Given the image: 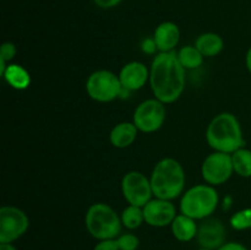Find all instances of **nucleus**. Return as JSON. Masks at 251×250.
<instances>
[{
	"label": "nucleus",
	"mask_w": 251,
	"mask_h": 250,
	"mask_svg": "<svg viewBox=\"0 0 251 250\" xmlns=\"http://www.w3.org/2000/svg\"><path fill=\"white\" fill-rule=\"evenodd\" d=\"M178 60L185 70H194L202 65L205 56L195 46H185L176 51Z\"/></svg>",
	"instance_id": "6ab92c4d"
},
{
	"label": "nucleus",
	"mask_w": 251,
	"mask_h": 250,
	"mask_svg": "<svg viewBox=\"0 0 251 250\" xmlns=\"http://www.w3.org/2000/svg\"><path fill=\"white\" fill-rule=\"evenodd\" d=\"M141 48H142V50L147 54L154 53V51L157 50V44H156V42H154L153 37H152V38L145 39L141 44Z\"/></svg>",
	"instance_id": "bb28decb"
},
{
	"label": "nucleus",
	"mask_w": 251,
	"mask_h": 250,
	"mask_svg": "<svg viewBox=\"0 0 251 250\" xmlns=\"http://www.w3.org/2000/svg\"><path fill=\"white\" fill-rule=\"evenodd\" d=\"M171 228L176 240L186 243L196 238L199 225H196V220L184 215V213H179L172 222Z\"/></svg>",
	"instance_id": "dca6fc26"
},
{
	"label": "nucleus",
	"mask_w": 251,
	"mask_h": 250,
	"mask_svg": "<svg viewBox=\"0 0 251 250\" xmlns=\"http://www.w3.org/2000/svg\"><path fill=\"white\" fill-rule=\"evenodd\" d=\"M230 227L235 230L251 229V207L237 211L230 217Z\"/></svg>",
	"instance_id": "4be33fe9"
},
{
	"label": "nucleus",
	"mask_w": 251,
	"mask_h": 250,
	"mask_svg": "<svg viewBox=\"0 0 251 250\" xmlns=\"http://www.w3.org/2000/svg\"><path fill=\"white\" fill-rule=\"evenodd\" d=\"M142 208L145 222L151 227L163 228L171 225L176 217V208L171 200L152 199Z\"/></svg>",
	"instance_id": "9b49d317"
},
{
	"label": "nucleus",
	"mask_w": 251,
	"mask_h": 250,
	"mask_svg": "<svg viewBox=\"0 0 251 250\" xmlns=\"http://www.w3.org/2000/svg\"><path fill=\"white\" fill-rule=\"evenodd\" d=\"M217 250H249V249H248L245 245H243L242 243L228 242V243H225V244Z\"/></svg>",
	"instance_id": "cd10ccee"
},
{
	"label": "nucleus",
	"mask_w": 251,
	"mask_h": 250,
	"mask_svg": "<svg viewBox=\"0 0 251 250\" xmlns=\"http://www.w3.org/2000/svg\"><path fill=\"white\" fill-rule=\"evenodd\" d=\"M150 180L156 198L172 201L183 194L186 176L183 166L176 159L163 158L154 166Z\"/></svg>",
	"instance_id": "7ed1b4c3"
},
{
	"label": "nucleus",
	"mask_w": 251,
	"mask_h": 250,
	"mask_svg": "<svg viewBox=\"0 0 251 250\" xmlns=\"http://www.w3.org/2000/svg\"><path fill=\"white\" fill-rule=\"evenodd\" d=\"M206 141L215 151L229 154L244 147L245 140L238 118L228 112L216 115L206 129Z\"/></svg>",
	"instance_id": "f03ea898"
},
{
	"label": "nucleus",
	"mask_w": 251,
	"mask_h": 250,
	"mask_svg": "<svg viewBox=\"0 0 251 250\" xmlns=\"http://www.w3.org/2000/svg\"><path fill=\"white\" fill-rule=\"evenodd\" d=\"M122 193L129 205L144 207L152 200L153 191L150 178L137 171L127 172L122 180Z\"/></svg>",
	"instance_id": "6e6552de"
},
{
	"label": "nucleus",
	"mask_w": 251,
	"mask_h": 250,
	"mask_svg": "<svg viewBox=\"0 0 251 250\" xmlns=\"http://www.w3.org/2000/svg\"><path fill=\"white\" fill-rule=\"evenodd\" d=\"M2 77L15 90H26L31 85L29 73L26 69L22 68L21 65H17V64H9Z\"/></svg>",
	"instance_id": "a211bd4d"
},
{
	"label": "nucleus",
	"mask_w": 251,
	"mask_h": 250,
	"mask_svg": "<svg viewBox=\"0 0 251 250\" xmlns=\"http://www.w3.org/2000/svg\"><path fill=\"white\" fill-rule=\"evenodd\" d=\"M123 90L119 76L109 70L95 71L86 81L87 95L100 103L112 102L122 95Z\"/></svg>",
	"instance_id": "423d86ee"
},
{
	"label": "nucleus",
	"mask_w": 251,
	"mask_h": 250,
	"mask_svg": "<svg viewBox=\"0 0 251 250\" xmlns=\"http://www.w3.org/2000/svg\"><path fill=\"white\" fill-rule=\"evenodd\" d=\"M220 196L215 186L210 184H198L191 186L181 196L180 213L194 220H206L217 210Z\"/></svg>",
	"instance_id": "20e7f679"
},
{
	"label": "nucleus",
	"mask_w": 251,
	"mask_h": 250,
	"mask_svg": "<svg viewBox=\"0 0 251 250\" xmlns=\"http://www.w3.org/2000/svg\"><path fill=\"white\" fill-rule=\"evenodd\" d=\"M245 64H247L248 70H249V73L251 74V47L248 49V51H247V56H245Z\"/></svg>",
	"instance_id": "c85d7f7f"
},
{
	"label": "nucleus",
	"mask_w": 251,
	"mask_h": 250,
	"mask_svg": "<svg viewBox=\"0 0 251 250\" xmlns=\"http://www.w3.org/2000/svg\"><path fill=\"white\" fill-rule=\"evenodd\" d=\"M85 225L95 239L104 240L117 239L122 232L123 223L120 216L109 205L96 202L86 212Z\"/></svg>",
	"instance_id": "39448f33"
},
{
	"label": "nucleus",
	"mask_w": 251,
	"mask_h": 250,
	"mask_svg": "<svg viewBox=\"0 0 251 250\" xmlns=\"http://www.w3.org/2000/svg\"><path fill=\"white\" fill-rule=\"evenodd\" d=\"M117 242L120 250H137L140 245V239L137 238V235L132 234V233L120 234L117 238Z\"/></svg>",
	"instance_id": "5701e85b"
},
{
	"label": "nucleus",
	"mask_w": 251,
	"mask_h": 250,
	"mask_svg": "<svg viewBox=\"0 0 251 250\" xmlns=\"http://www.w3.org/2000/svg\"><path fill=\"white\" fill-rule=\"evenodd\" d=\"M95 2L96 6L100 7V9H113V7L118 6L123 0H92Z\"/></svg>",
	"instance_id": "a878e982"
},
{
	"label": "nucleus",
	"mask_w": 251,
	"mask_h": 250,
	"mask_svg": "<svg viewBox=\"0 0 251 250\" xmlns=\"http://www.w3.org/2000/svg\"><path fill=\"white\" fill-rule=\"evenodd\" d=\"M195 47L205 58H212V56L218 55L222 51L225 42L220 34L207 32V33L200 34L196 38Z\"/></svg>",
	"instance_id": "f3484780"
},
{
	"label": "nucleus",
	"mask_w": 251,
	"mask_h": 250,
	"mask_svg": "<svg viewBox=\"0 0 251 250\" xmlns=\"http://www.w3.org/2000/svg\"><path fill=\"white\" fill-rule=\"evenodd\" d=\"M166 118V104L157 98H152L137 105L132 117V123L136 125L139 131L151 134L163 126Z\"/></svg>",
	"instance_id": "0eeeda50"
},
{
	"label": "nucleus",
	"mask_w": 251,
	"mask_h": 250,
	"mask_svg": "<svg viewBox=\"0 0 251 250\" xmlns=\"http://www.w3.org/2000/svg\"><path fill=\"white\" fill-rule=\"evenodd\" d=\"M16 53V46L11 42H5V43L1 44V48H0V59L6 61V63H10L15 58Z\"/></svg>",
	"instance_id": "b1692460"
},
{
	"label": "nucleus",
	"mask_w": 251,
	"mask_h": 250,
	"mask_svg": "<svg viewBox=\"0 0 251 250\" xmlns=\"http://www.w3.org/2000/svg\"><path fill=\"white\" fill-rule=\"evenodd\" d=\"M226 235H227V230L222 221L218 218L208 217L202 220L201 225H199L196 239L201 248L215 250L220 249L225 244Z\"/></svg>",
	"instance_id": "f8f14e48"
},
{
	"label": "nucleus",
	"mask_w": 251,
	"mask_h": 250,
	"mask_svg": "<svg viewBox=\"0 0 251 250\" xmlns=\"http://www.w3.org/2000/svg\"><path fill=\"white\" fill-rule=\"evenodd\" d=\"M120 218H122V223L125 228L131 230L137 229L145 222L144 208L139 207V206L129 205L124 208V211L120 215Z\"/></svg>",
	"instance_id": "412c9836"
},
{
	"label": "nucleus",
	"mask_w": 251,
	"mask_h": 250,
	"mask_svg": "<svg viewBox=\"0 0 251 250\" xmlns=\"http://www.w3.org/2000/svg\"><path fill=\"white\" fill-rule=\"evenodd\" d=\"M118 76L124 90L137 91L150 81V70L144 63L130 61L123 66Z\"/></svg>",
	"instance_id": "ddd939ff"
},
{
	"label": "nucleus",
	"mask_w": 251,
	"mask_h": 250,
	"mask_svg": "<svg viewBox=\"0 0 251 250\" xmlns=\"http://www.w3.org/2000/svg\"><path fill=\"white\" fill-rule=\"evenodd\" d=\"M139 129L131 122H122L115 125L109 134V141L117 149H126L131 146L137 137Z\"/></svg>",
	"instance_id": "2eb2a0df"
},
{
	"label": "nucleus",
	"mask_w": 251,
	"mask_h": 250,
	"mask_svg": "<svg viewBox=\"0 0 251 250\" xmlns=\"http://www.w3.org/2000/svg\"><path fill=\"white\" fill-rule=\"evenodd\" d=\"M0 250H17L12 243H0Z\"/></svg>",
	"instance_id": "c756f323"
},
{
	"label": "nucleus",
	"mask_w": 251,
	"mask_h": 250,
	"mask_svg": "<svg viewBox=\"0 0 251 250\" xmlns=\"http://www.w3.org/2000/svg\"><path fill=\"white\" fill-rule=\"evenodd\" d=\"M185 71L176 50L157 54L150 69V85L154 98L164 104L178 100L185 88Z\"/></svg>",
	"instance_id": "f257e3e1"
},
{
	"label": "nucleus",
	"mask_w": 251,
	"mask_h": 250,
	"mask_svg": "<svg viewBox=\"0 0 251 250\" xmlns=\"http://www.w3.org/2000/svg\"><path fill=\"white\" fill-rule=\"evenodd\" d=\"M234 173L232 162V154L215 151L208 154L201 166V174L203 180L212 186L222 185L229 180Z\"/></svg>",
	"instance_id": "1a4fd4ad"
},
{
	"label": "nucleus",
	"mask_w": 251,
	"mask_h": 250,
	"mask_svg": "<svg viewBox=\"0 0 251 250\" xmlns=\"http://www.w3.org/2000/svg\"><path fill=\"white\" fill-rule=\"evenodd\" d=\"M198 250H210V249H205V248H200V249H198Z\"/></svg>",
	"instance_id": "7c9ffc66"
},
{
	"label": "nucleus",
	"mask_w": 251,
	"mask_h": 250,
	"mask_svg": "<svg viewBox=\"0 0 251 250\" xmlns=\"http://www.w3.org/2000/svg\"><path fill=\"white\" fill-rule=\"evenodd\" d=\"M232 162L234 173L242 178H250L251 176V151L242 147L232 153Z\"/></svg>",
	"instance_id": "aec40b11"
},
{
	"label": "nucleus",
	"mask_w": 251,
	"mask_h": 250,
	"mask_svg": "<svg viewBox=\"0 0 251 250\" xmlns=\"http://www.w3.org/2000/svg\"><path fill=\"white\" fill-rule=\"evenodd\" d=\"M93 250H120L117 239H104L98 240Z\"/></svg>",
	"instance_id": "393cba45"
},
{
	"label": "nucleus",
	"mask_w": 251,
	"mask_h": 250,
	"mask_svg": "<svg viewBox=\"0 0 251 250\" xmlns=\"http://www.w3.org/2000/svg\"><path fill=\"white\" fill-rule=\"evenodd\" d=\"M29 227L26 213L15 206L0 208V243H12L20 239Z\"/></svg>",
	"instance_id": "9d476101"
},
{
	"label": "nucleus",
	"mask_w": 251,
	"mask_h": 250,
	"mask_svg": "<svg viewBox=\"0 0 251 250\" xmlns=\"http://www.w3.org/2000/svg\"><path fill=\"white\" fill-rule=\"evenodd\" d=\"M153 39L159 53L173 51L180 41V29L172 21H164L156 27Z\"/></svg>",
	"instance_id": "4468645a"
}]
</instances>
